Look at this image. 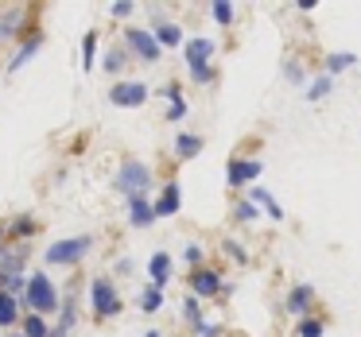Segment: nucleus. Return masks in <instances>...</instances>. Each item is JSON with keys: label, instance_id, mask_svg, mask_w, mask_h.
Masks as SVG:
<instances>
[{"label": "nucleus", "instance_id": "nucleus-30", "mask_svg": "<svg viewBox=\"0 0 361 337\" xmlns=\"http://www.w3.org/2000/svg\"><path fill=\"white\" fill-rule=\"evenodd\" d=\"M125 63H128V51L125 47H117V51L105 55V70H109V74H121V70H125Z\"/></svg>", "mask_w": 361, "mask_h": 337}, {"label": "nucleus", "instance_id": "nucleus-21", "mask_svg": "<svg viewBox=\"0 0 361 337\" xmlns=\"http://www.w3.org/2000/svg\"><path fill=\"white\" fill-rule=\"evenodd\" d=\"M183 318H187V326L195 329V333L206 326V322H202V306H198V298H195V295L183 298Z\"/></svg>", "mask_w": 361, "mask_h": 337}, {"label": "nucleus", "instance_id": "nucleus-32", "mask_svg": "<svg viewBox=\"0 0 361 337\" xmlns=\"http://www.w3.org/2000/svg\"><path fill=\"white\" fill-rule=\"evenodd\" d=\"M210 16L218 20V24H233V4H226V0H214V4H210Z\"/></svg>", "mask_w": 361, "mask_h": 337}, {"label": "nucleus", "instance_id": "nucleus-1", "mask_svg": "<svg viewBox=\"0 0 361 337\" xmlns=\"http://www.w3.org/2000/svg\"><path fill=\"white\" fill-rule=\"evenodd\" d=\"M214 51H218V43L202 39V35H198V39H190V43H183V58H187L190 78H195L198 86H210V82H214V66H210Z\"/></svg>", "mask_w": 361, "mask_h": 337}, {"label": "nucleus", "instance_id": "nucleus-2", "mask_svg": "<svg viewBox=\"0 0 361 337\" xmlns=\"http://www.w3.org/2000/svg\"><path fill=\"white\" fill-rule=\"evenodd\" d=\"M24 303H27V310H32V314H51V310H59V291H55V283H51L47 272H32V275H27Z\"/></svg>", "mask_w": 361, "mask_h": 337}, {"label": "nucleus", "instance_id": "nucleus-37", "mask_svg": "<svg viewBox=\"0 0 361 337\" xmlns=\"http://www.w3.org/2000/svg\"><path fill=\"white\" fill-rule=\"evenodd\" d=\"M195 337H221V326H210V322H206V326L202 329H198V333Z\"/></svg>", "mask_w": 361, "mask_h": 337}, {"label": "nucleus", "instance_id": "nucleus-20", "mask_svg": "<svg viewBox=\"0 0 361 337\" xmlns=\"http://www.w3.org/2000/svg\"><path fill=\"white\" fill-rule=\"evenodd\" d=\"M16 322H20V303L12 295H4V291H0V329L16 326Z\"/></svg>", "mask_w": 361, "mask_h": 337}, {"label": "nucleus", "instance_id": "nucleus-23", "mask_svg": "<svg viewBox=\"0 0 361 337\" xmlns=\"http://www.w3.org/2000/svg\"><path fill=\"white\" fill-rule=\"evenodd\" d=\"M24 337H51L47 318H43V314H32V310H27V318H24Z\"/></svg>", "mask_w": 361, "mask_h": 337}, {"label": "nucleus", "instance_id": "nucleus-24", "mask_svg": "<svg viewBox=\"0 0 361 337\" xmlns=\"http://www.w3.org/2000/svg\"><path fill=\"white\" fill-rule=\"evenodd\" d=\"M330 89H334V78H330V74H322V78H314L311 86H307V101H322Z\"/></svg>", "mask_w": 361, "mask_h": 337}, {"label": "nucleus", "instance_id": "nucleus-22", "mask_svg": "<svg viewBox=\"0 0 361 337\" xmlns=\"http://www.w3.org/2000/svg\"><path fill=\"white\" fill-rule=\"evenodd\" d=\"M159 306H164V287H152V283H148V287L140 291V310L144 314H156Z\"/></svg>", "mask_w": 361, "mask_h": 337}, {"label": "nucleus", "instance_id": "nucleus-5", "mask_svg": "<svg viewBox=\"0 0 361 337\" xmlns=\"http://www.w3.org/2000/svg\"><path fill=\"white\" fill-rule=\"evenodd\" d=\"M117 186L125 190V198H133V194H148V186H152V171L140 163V159H128V163L117 171Z\"/></svg>", "mask_w": 361, "mask_h": 337}, {"label": "nucleus", "instance_id": "nucleus-18", "mask_svg": "<svg viewBox=\"0 0 361 337\" xmlns=\"http://www.w3.org/2000/svg\"><path fill=\"white\" fill-rule=\"evenodd\" d=\"M350 66H357V55H353V51H330V55H326V74H330V78L345 74Z\"/></svg>", "mask_w": 361, "mask_h": 337}, {"label": "nucleus", "instance_id": "nucleus-11", "mask_svg": "<svg viewBox=\"0 0 361 337\" xmlns=\"http://www.w3.org/2000/svg\"><path fill=\"white\" fill-rule=\"evenodd\" d=\"M179 205H183V190H179V182H164V190H159V198H156V217H175L179 213Z\"/></svg>", "mask_w": 361, "mask_h": 337}, {"label": "nucleus", "instance_id": "nucleus-35", "mask_svg": "<svg viewBox=\"0 0 361 337\" xmlns=\"http://www.w3.org/2000/svg\"><path fill=\"white\" fill-rule=\"evenodd\" d=\"M113 16H117V20H125V16H133V4H128V0H117V4H113Z\"/></svg>", "mask_w": 361, "mask_h": 337}, {"label": "nucleus", "instance_id": "nucleus-12", "mask_svg": "<svg viewBox=\"0 0 361 337\" xmlns=\"http://www.w3.org/2000/svg\"><path fill=\"white\" fill-rule=\"evenodd\" d=\"M152 35H156L159 47H183V27L171 24V20H164V16L152 20Z\"/></svg>", "mask_w": 361, "mask_h": 337}, {"label": "nucleus", "instance_id": "nucleus-26", "mask_svg": "<svg viewBox=\"0 0 361 337\" xmlns=\"http://www.w3.org/2000/svg\"><path fill=\"white\" fill-rule=\"evenodd\" d=\"M322 333H326V322L322 318H311V314L299 318V337H322Z\"/></svg>", "mask_w": 361, "mask_h": 337}, {"label": "nucleus", "instance_id": "nucleus-36", "mask_svg": "<svg viewBox=\"0 0 361 337\" xmlns=\"http://www.w3.org/2000/svg\"><path fill=\"white\" fill-rule=\"evenodd\" d=\"M183 260L198 267V260H202V248H198V244H187V252H183Z\"/></svg>", "mask_w": 361, "mask_h": 337}, {"label": "nucleus", "instance_id": "nucleus-10", "mask_svg": "<svg viewBox=\"0 0 361 337\" xmlns=\"http://www.w3.org/2000/svg\"><path fill=\"white\" fill-rule=\"evenodd\" d=\"M125 205H128V225H136V229H148L152 221H156V202H152L148 194H133Z\"/></svg>", "mask_w": 361, "mask_h": 337}, {"label": "nucleus", "instance_id": "nucleus-33", "mask_svg": "<svg viewBox=\"0 0 361 337\" xmlns=\"http://www.w3.org/2000/svg\"><path fill=\"white\" fill-rule=\"evenodd\" d=\"M283 78H288L291 86H303L307 74H303V66H299V63H283Z\"/></svg>", "mask_w": 361, "mask_h": 337}, {"label": "nucleus", "instance_id": "nucleus-28", "mask_svg": "<svg viewBox=\"0 0 361 337\" xmlns=\"http://www.w3.org/2000/svg\"><path fill=\"white\" fill-rule=\"evenodd\" d=\"M32 233H35V221L27 217V213H24V217H16V221L8 225V236H16V241H27Z\"/></svg>", "mask_w": 361, "mask_h": 337}, {"label": "nucleus", "instance_id": "nucleus-27", "mask_svg": "<svg viewBox=\"0 0 361 337\" xmlns=\"http://www.w3.org/2000/svg\"><path fill=\"white\" fill-rule=\"evenodd\" d=\"M39 43H43V39H39V35H35V39H27V43H24V47H20V51H16V58H12V63H8V70H20V66H24V63H27V58H32V55H35V51H39Z\"/></svg>", "mask_w": 361, "mask_h": 337}, {"label": "nucleus", "instance_id": "nucleus-7", "mask_svg": "<svg viewBox=\"0 0 361 337\" xmlns=\"http://www.w3.org/2000/svg\"><path fill=\"white\" fill-rule=\"evenodd\" d=\"M125 47L133 51L136 58H144V63H159V55H164V47L156 43V35L144 32V27H128V32H125Z\"/></svg>", "mask_w": 361, "mask_h": 337}, {"label": "nucleus", "instance_id": "nucleus-14", "mask_svg": "<svg viewBox=\"0 0 361 337\" xmlns=\"http://www.w3.org/2000/svg\"><path fill=\"white\" fill-rule=\"evenodd\" d=\"M249 202L257 205V210H264L272 221H283V210H280V202L272 198V190H264V186H252V190H249Z\"/></svg>", "mask_w": 361, "mask_h": 337}, {"label": "nucleus", "instance_id": "nucleus-4", "mask_svg": "<svg viewBox=\"0 0 361 337\" xmlns=\"http://www.w3.org/2000/svg\"><path fill=\"white\" fill-rule=\"evenodd\" d=\"M90 306H94V318H117L125 303H121L113 279H105V275H94V279H90Z\"/></svg>", "mask_w": 361, "mask_h": 337}, {"label": "nucleus", "instance_id": "nucleus-31", "mask_svg": "<svg viewBox=\"0 0 361 337\" xmlns=\"http://www.w3.org/2000/svg\"><path fill=\"white\" fill-rule=\"evenodd\" d=\"M257 213H260V210H257V205L249 202V198H241V202L233 205V217L241 221V225H249V221H257Z\"/></svg>", "mask_w": 361, "mask_h": 337}, {"label": "nucleus", "instance_id": "nucleus-8", "mask_svg": "<svg viewBox=\"0 0 361 337\" xmlns=\"http://www.w3.org/2000/svg\"><path fill=\"white\" fill-rule=\"evenodd\" d=\"M109 101L117 105V109H140L144 101H148V86L144 82H117V86L109 89Z\"/></svg>", "mask_w": 361, "mask_h": 337}, {"label": "nucleus", "instance_id": "nucleus-39", "mask_svg": "<svg viewBox=\"0 0 361 337\" xmlns=\"http://www.w3.org/2000/svg\"><path fill=\"white\" fill-rule=\"evenodd\" d=\"M144 337H159V329H148V333H144Z\"/></svg>", "mask_w": 361, "mask_h": 337}, {"label": "nucleus", "instance_id": "nucleus-13", "mask_svg": "<svg viewBox=\"0 0 361 337\" xmlns=\"http://www.w3.org/2000/svg\"><path fill=\"white\" fill-rule=\"evenodd\" d=\"M311 303H314V287H311V283H295V287L288 291V310L295 314V318H307Z\"/></svg>", "mask_w": 361, "mask_h": 337}, {"label": "nucleus", "instance_id": "nucleus-3", "mask_svg": "<svg viewBox=\"0 0 361 337\" xmlns=\"http://www.w3.org/2000/svg\"><path fill=\"white\" fill-rule=\"evenodd\" d=\"M94 248V236H71V241H55L47 252H43V260L47 264H55V267H74V264H82L86 260V252Z\"/></svg>", "mask_w": 361, "mask_h": 337}, {"label": "nucleus", "instance_id": "nucleus-29", "mask_svg": "<svg viewBox=\"0 0 361 337\" xmlns=\"http://www.w3.org/2000/svg\"><path fill=\"white\" fill-rule=\"evenodd\" d=\"M20 20H24V12H16V8L4 12V16H0V39H8V35L20 27Z\"/></svg>", "mask_w": 361, "mask_h": 337}, {"label": "nucleus", "instance_id": "nucleus-34", "mask_svg": "<svg viewBox=\"0 0 361 337\" xmlns=\"http://www.w3.org/2000/svg\"><path fill=\"white\" fill-rule=\"evenodd\" d=\"M221 248H226V256H233L237 264H245V260H249V252H245V248H241V244H237V241H226V244H221Z\"/></svg>", "mask_w": 361, "mask_h": 337}, {"label": "nucleus", "instance_id": "nucleus-25", "mask_svg": "<svg viewBox=\"0 0 361 337\" xmlns=\"http://www.w3.org/2000/svg\"><path fill=\"white\" fill-rule=\"evenodd\" d=\"M94 58H97V32H86V39H82V70H94Z\"/></svg>", "mask_w": 361, "mask_h": 337}, {"label": "nucleus", "instance_id": "nucleus-15", "mask_svg": "<svg viewBox=\"0 0 361 337\" xmlns=\"http://www.w3.org/2000/svg\"><path fill=\"white\" fill-rule=\"evenodd\" d=\"M148 275H152V287H167L171 283V256L167 252H156L148 260Z\"/></svg>", "mask_w": 361, "mask_h": 337}, {"label": "nucleus", "instance_id": "nucleus-17", "mask_svg": "<svg viewBox=\"0 0 361 337\" xmlns=\"http://www.w3.org/2000/svg\"><path fill=\"white\" fill-rule=\"evenodd\" d=\"M74 326H78V303H74V298H66L59 326H51V337H71V333H74Z\"/></svg>", "mask_w": 361, "mask_h": 337}, {"label": "nucleus", "instance_id": "nucleus-38", "mask_svg": "<svg viewBox=\"0 0 361 337\" xmlns=\"http://www.w3.org/2000/svg\"><path fill=\"white\" fill-rule=\"evenodd\" d=\"M117 272H121V275H128V272H133V260H128V256H125V260H117Z\"/></svg>", "mask_w": 361, "mask_h": 337}, {"label": "nucleus", "instance_id": "nucleus-9", "mask_svg": "<svg viewBox=\"0 0 361 337\" xmlns=\"http://www.w3.org/2000/svg\"><path fill=\"white\" fill-rule=\"evenodd\" d=\"M260 174H264V163H260V159H229V167H226V182L233 190L257 182Z\"/></svg>", "mask_w": 361, "mask_h": 337}, {"label": "nucleus", "instance_id": "nucleus-6", "mask_svg": "<svg viewBox=\"0 0 361 337\" xmlns=\"http://www.w3.org/2000/svg\"><path fill=\"white\" fill-rule=\"evenodd\" d=\"M190 295L195 298H218V295H229V287L214 267H195V272H190Z\"/></svg>", "mask_w": 361, "mask_h": 337}, {"label": "nucleus", "instance_id": "nucleus-19", "mask_svg": "<svg viewBox=\"0 0 361 337\" xmlns=\"http://www.w3.org/2000/svg\"><path fill=\"white\" fill-rule=\"evenodd\" d=\"M164 94H167V120H171V125H179V120L187 117V101H183L179 86H167Z\"/></svg>", "mask_w": 361, "mask_h": 337}, {"label": "nucleus", "instance_id": "nucleus-40", "mask_svg": "<svg viewBox=\"0 0 361 337\" xmlns=\"http://www.w3.org/2000/svg\"><path fill=\"white\" fill-rule=\"evenodd\" d=\"M4 233H8V229H4V225H0V236H4Z\"/></svg>", "mask_w": 361, "mask_h": 337}, {"label": "nucleus", "instance_id": "nucleus-16", "mask_svg": "<svg viewBox=\"0 0 361 337\" xmlns=\"http://www.w3.org/2000/svg\"><path fill=\"white\" fill-rule=\"evenodd\" d=\"M202 148H206V140H202V136H195V132H179V136H175V155H179V159L202 155Z\"/></svg>", "mask_w": 361, "mask_h": 337}]
</instances>
